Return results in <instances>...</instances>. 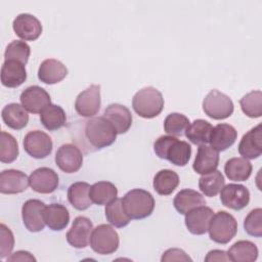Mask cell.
I'll use <instances>...</instances> for the list:
<instances>
[{
    "mask_svg": "<svg viewBox=\"0 0 262 262\" xmlns=\"http://www.w3.org/2000/svg\"><path fill=\"white\" fill-rule=\"evenodd\" d=\"M154 150L160 159L168 160L178 167L185 166L191 156V146L188 142L172 135L160 136L154 143Z\"/></svg>",
    "mask_w": 262,
    "mask_h": 262,
    "instance_id": "1",
    "label": "cell"
},
{
    "mask_svg": "<svg viewBox=\"0 0 262 262\" xmlns=\"http://www.w3.org/2000/svg\"><path fill=\"white\" fill-rule=\"evenodd\" d=\"M122 205L130 219L140 220L151 215L155 209V199L149 191L134 188L123 196Z\"/></svg>",
    "mask_w": 262,
    "mask_h": 262,
    "instance_id": "2",
    "label": "cell"
},
{
    "mask_svg": "<svg viewBox=\"0 0 262 262\" xmlns=\"http://www.w3.org/2000/svg\"><path fill=\"white\" fill-rule=\"evenodd\" d=\"M132 106L134 112L141 118L152 119L162 113L164 97L155 87H144L134 94Z\"/></svg>",
    "mask_w": 262,
    "mask_h": 262,
    "instance_id": "3",
    "label": "cell"
},
{
    "mask_svg": "<svg viewBox=\"0 0 262 262\" xmlns=\"http://www.w3.org/2000/svg\"><path fill=\"white\" fill-rule=\"evenodd\" d=\"M84 132L88 142L98 149L112 145L117 138L115 128L104 117H94L87 121Z\"/></svg>",
    "mask_w": 262,
    "mask_h": 262,
    "instance_id": "4",
    "label": "cell"
},
{
    "mask_svg": "<svg viewBox=\"0 0 262 262\" xmlns=\"http://www.w3.org/2000/svg\"><path fill=\"white\" fill-rule=\"evenodd\" d=\"M208 231L213 242L225 245L235 236L237 232V222L228 212L219 211L211 218Z\"/></svg>",
    "mask_w": 262,
    "mask_h": 262,
    "instance_id": "5",
    "label": "cell"
},
{
    "mask_svg": "<svg viewBox=\"0 0 262 262\" xmlns=\"http://www.w3.org/2000/svg\"><path fill=\"white\" fill-rule=\"evenodd\" d=\"M119 234L110 224H100L91 232L90 247L99 255L115 253L119 248Z\"/></svg>",
    "mask_w": 262,
    "mask_h": 262,
    "instance_id": "6",
    "label": "cell"
},
{
    "mask_svg": "<svg viewBox=\"0 0 262 262\" xmlns=\"http://www.w3.org/2000/svg\"><path fill=\"white\" fill-rule=\"evenodd\" d=\"M233 110L231 98L217 89L211 90L203 100L204 113L214 120H224L230 117Z\"/></svg>",
    "mask_w": 262,
    "mask_h": 262,
    "instance_id": "7",
    "label": "cell"
},
{
    "mask_svg": "<svg viewBox=\"0 0 262 262\" xmlns=\"http://www.w3.org/2000/svg\"><path fill=\"white\" fill-rule=\"evenodd\" d=\"M100 104V86L92 84L78 94L75 100V110L79 116L90 118L98 113Z\"/></svg>",
    "mask_w": 262,
    "mask_h": 262,
    "instance_id": "8",
    "label": "cell"
},
{
    "mask_svg": "<svg viewBox=\"0 0 262 262\" xmlns=\"http://www.w3.org/2000/svg\"><path fill=\"white\" fill-rule=\"evenodd\" d=\"M24 148L26 152L35 159H44L52 151V140L48 134L40 130L30 131L25 135Z\"/></svg>",
    "mask_w": 262,
    "mask_h": 262,
    "instance_id": "9",
    "label": "cell"
},
{
    "mask_svg": "<svg viewBox=\"0 0 262 262\" xmlns=\"http://www.w3.org/2000/svg\"><path fill=\"white\" fill-rule=\"evenodd\" d=\"M45 204L40 200L32 199L24 203L21 207V217L25 227L31 232H39L44 229L45 221L43 217Z\"/></svg>",
    "mask_w": 262,
    "mask_h": 262,
    "instance_id": "10",
    "label": "cell"
},
{
    "mask_svg": "<svg viewBox=\"0 0 262 262\" xmlns=\"http://www.w3.org/2000/svg\"><path fill=\"white\" fill-rule=\"evenodd\" d=\"M19 99L21 105L32 114H41L51 104V98L48 92L37 85L26 88L21 92Z\"/></svg>",
    "mask_w": 262,
    "mask_h": 262,
    "instance_id": "11",
    "label": "cell"
},
{
    "mask_svg": "<svg viewBox=\"0 0 262 262\" xmlns=\"http://www.w3.org/2000/svg\"><path fill=\"white\" fill-rule=\"evenodd\" d=\"M55 163L62 172L75 173L82 167L83 155L76 145L66 143L58 147L55 154Z\"/></svg>",
    "mask_w": 262,
    "mask_h": 262,
    "instance_id": "12",
    "label": "cell"
},
{
    "mask_svg": "<svg viewBox=\"0 0 262 262\" xmlns=\"http://www.w3.org/2000/svg\"><path fill=\"white\" fill-rule=\"evenodd\" d=\"M93 224L91 220L84 216H78L72 223L70 230L67 232V242L76 249H83L90 243Z\"/></svg>",
    "mask_w": 262,
    "mask_h": 262,
    "instance_id": "13",
    "label": "cell"
},
{
    "mask_svg": "<svg viewBox=\"0 0 262 262\" xmlns=\"http://www.w3.org/2000/svg\"><path fill=\"white\" fill-rule=\"evenodd\" d=\"M31 188L38 193H51L58 186L57 173L48 167H41L33 171L29 177Z\"/></svg>",
    "mask_w": 262,
    "mask_h": 262,
    "instance_id": "14",
    "label": "cell"
},
{
    "mask_svg": "<svg viewBox=\"0 0 262 262\" xmlns=\"http://www.w3.org/2000/svg\"><path fill=\"white\" fill-rule=\"evenodd\" d=\"M220 200L225 207L238 211L248 206L250 202V191L242 184L229 183L224 185L221 189Z\"/></svg>",
    "mask_w": 262,
    "mask_h": 262,
    "instance_id": "15",
    "label": "cell"
},
{
    "mask_svg": "<svg viewBox=\"0 0 262 262\" xmlns=\"http://www.w3.org/2000/svg\"><path fill=\"white\" fill-rule=\"evenodd\" d=\"M12 28L14 33L25 41H35L42 34L40 20L30 13L18 14L13 19Z\"/></svg>",
    "mask_w": 262,
    "mask_h": 262,
    "instance_id": "16",
    "label": "cell"
},
{
    "mask_svg": "<svg viewBox=\"0 0 262 262\" xmlns=\"http://www.w3.org/2000/svg\"><path fill=\"white\" fill-rule=\"evenodd\" d=\"M214 212L207 206L196 207L185 214V225L192 234L201 235L208 231V227Z\"/></svg>",
    "mask_w": 262,
    "mask_h": 262,
    "instance_id": "17",
    "label": "cell"
},
{
    "mask_svg": "<svg viewBox=\"0 0 262 262\" xmlns=\"http://www.w3.org/2000/svg\"><path fill=\"white\" fill-rule=\"evenodd\" d=\"M29 177L21 171L15 169L4 170L0 174V192L5 194H15L28 188Z\"/></svg>",
    "mask_w": 262,
    "mask_h": 262,
    "instance_id": "18",
    "label": "cell"
},
{
    "mask_svg": "<svg viewBox=\"0 0 262 262\" xmlns=\"http://www.w3.org/2000/svg\"><path fill=\"white\" fill-rule=\"evenodd\" d=\"M115 128L117 134L126 133L132 125V115L129 108L120 103L110 104L103 112V116Z\"/></svg>",
    "mask_w": 262,
    "mask_h": 262,
    "instance_id": "19",
    "label": "cell"
},
{
    "mask_svg": "<svg viewBox=\"0 0 262 262\" xmlns=\"http://www.w3.org/2000/svg\"><path fill=\"white\" fill-rule=\"evenodd\" d=\"M238 152L247 160H254L262 154V136L261 124L249 130L242 137L238 143Z\"/></svg>",
    "mask_w": 262,
    "mask_h": 262,
    "instance_id": "20",
    "label": "cell"
},
{
    "mask_svg": "<svg viewBox=\"0 0 262 262\" xmlns=\"http://www.w3.org/2000/svg\"><path fill=\"white\" fill-rule=\"evenodd\" d=\"M219 163V152L212 146L207 144L200 145L194 158L192 168L193 170L201 174H208L217 169Z\"/></svg>",
    "mask_w": 262,
    "mask_h": 262,
    "instance_id": "21",
    "label": "cell"
},
{
    "mask_svg": "<svg viewBox=\"0 0 262 262\" xmlns=\"http://www.w3.org/2000/svg\"><path fill=\"white\" fill-rule=\"evenodd\" d=\"M68 75L67 67L59 60L48 58L41 62L38 69V78L41 82L52 85L62 81Z\"/></svg>",
    "mask_w": 262,
    "mask_h": 262,
    "instance_id": "22",
    "label": "cell"
},
{
    "mask_svg": "<svg viewBox=\"0 0 262 262\" xmlns=\"http://www.w3.org/2000/svg\"><path fill=\"white\" fill-rule=\"evenodd\" d=\"M27 80L25 64L16 60H5L1 67V83L8 88H16Z\"/></svg>",
    "mask_w": 262,
    "mask_h": 262,
    "instance_id": "23",
    "label": "cell"
},
{
    "mask_svg": "<svg viewBox=\"0 0 262 262\" xmlns=\"http://www.w3.org/2000/svg\"><path fill=\"white\" fill-rule=\"evenodd\" d=\"M237 132L233 126L221 123L213 127L209 143L217 151H223L235 142Z\"/></svg>",
    "mask_w": 262,
    "mask_h": 262,
    "instance_id": "24",
    "label": "cell"
},
{
    "mask_svg": "<svg viewBox=\"0 0 262 262\" xmlns=\"http://www.w3.org/2000/svg\"><path fill=\"white\" fill-rule=\"evenodd\" d=\"M43 217L45 224L54 231L64 229L70 222L69 210L61 204H50L46 206Z\"/></svg>",
    "mask_w": 262,
    "mask_h": 262,
    "instance_id": "25",
    "label": "cell"
},
{
    "mask_svg": "<svg viewBox=\"0 0 262 262\" xmlns=\"http://www.w3.org/2000/svg\"><path fill=\"white\" fill-rule=\"evenodd\" d=\"M1 117L6 126L13 130H20L28 125V111L18 103L6 104L1 112Z\"/></svg>",
    "mask_w": 262,
    "mask_h": 262,
    "instance_id": "26",
    "label": "cell"
},
{
    "mask_svg": "<svg viewBox=\"0 0 262 262\" xmlns=\"http://www.w3.org/2000/svg\"><path fill=\"white\" fill-rule=\"evenodd\" d=\"M173 205L178 213L185 215L190 210L206 205V201L196 190L184 188L177 192L173 200Z\"/></svg>",
    "mask_w": 262,
    "mask_h": 262,
    "instance_id": "27",
    "label": "cell"
},
{
    "mask_svg": "<svg viewBox=\"0 0 262 262\" xmlns=\"http://www.w3.org/2000/svg\"><path fill=\"white\" fill-rule=\"evenodd\" d=\"M90 187L91 185L89 183L82 181L70 185L68 189V200L75 209L83 211L91 206L92 201L89 194Z\"/></svg>",
    "mask_w": 262,
    "mask_h": 262,
    "instance_id": "28",
    "label": "cell"
},
{
    "mask_svg": "<svg viewBox=\"0 0 262 262\" xmlns=\"http://www.w3.org/2000/svg\"><path fill=\"white\" fill-rule=\"evenodd\" d=\"M258 254L257 246L250 241H238L227 251L229 260L233 262H254Z\"/></svg>",
    "mask_w": 262,
    "mask_h": 262,
    "instance_id": "29",
    "label": "cell"
},
{
    "mask_svg": "<svg viewBox=\"0 0 262 262\" xmlns=\"http://www.w3.org/2000/svg\"><path fill=\"white\" fill-rule=\"evenodd\" d=\"M213 126L206 120L198 119L192 123H189L185 130V136L187 139L195 145H204L209 143Z\"/></svg>",
    "mask_w": 262,
    "mask_h": 262,
    "instance_id": "30",
    "label": "cell"
},
{
    "mask_svg": "<svg viewBox=\"0 0 262 262\" xmlns=\"http://www.w3.org/2000/svg\"><path fill=\"white\" fill-rule=\"evenodd\" d=\"M179 184L178 174L170 169L160 170L154 177L152 186L157 193L161 195L171 194Z\"/></svg>",
    "mask_w": 262,
    "mask_h": 262,
    "instance_id": "31",
    "label": "cell"
},
{
    "mask_svg": "<svg viewBox=\"0 0 262 262\" xmlns=\"http://www.w3.org/2000/svg\"><path fill=\"white\" fill-rule=\"evenodd\" d=\"M252 164L245 158H231L224 166L226 177L232 181H246L252 173Z\"/></svg>",
    "mask_w": 262,
    "mask_h": 262,
    "instance_id": "32",
    "label": "cell"
},
{
    "mask_svg": "<svg viewBox=\"0 0 262 262\" xmlns=\"http://www.w3.org/2000/svg\"><path fill=\"white\" fill-rule=\"evenodd\" d=\"M89 194L92 203L99 206H106L117 198L118 189L110 181H98L91 185Z\"/></svg>",
    "mask_w": 262,
    "mask_h": 262,
    "instance_id": "33",
    "label": "cell"
},
{
    "mask_svg": "<svg viewBox=\"0 0 262 262\" xmlns=\"http://www.w3.org/2000/svg\"><path fill=\"white\" fill-rule=\"evenodd\" d=\"M40 121L47 130L55 131L64 126L67 117L61 106L57 104H50L41 113Z\"/></svg>",
    "mask_w": 262,
    "mask_h": 262,
    "instance_id": "34",
    "label": "cell"
},
{
    "mask_svg": "<svg viewBox=\"0 0 262 262\" xmlns=\"http://www.w3.org/2000/svg\"><path fill=\"white\" fill-rule=\"evenodd\" d=\"M225 185V180L222 173L218 170L204 174L199 179V187L201 191L209 198H213L218 194L223 186Z\"/></svg>",
    "mask_w": 262,
    "mask_h": 262,
    "instance_id": "35",
    "label": "cell"
},
{
    "mask_svg": "<svg viewBox=\"0 0 262 262\" xmlns=\"http://www.w3.org/2000/svg\"><path fill=\"white\" fill-rule=\"evenodd\" d=\"M106 220L115 227L122 228L130 223V218L125 213L122 205V199L116 198L114 201L108 203L105 207Z\"/></svg>",
    "mask_w": 262,
    "mask_h": 262,
    "instance_id": "36",
    "label": "cell"
},
{
    "mask_svg": "<svg viewBox=\"0 0 262 262\" xmlns=\"http://www.w3.org/2000/svg\"><path fill=\"white\" fill-rule=\"evenodd\" d=\"M239 104L243 113L249 118H260L262 116V92L253 90L244 95Z\"/></svg>",
    "mask_w": 262,
    "mask_h": 262,
    "instance_id": "37",
    "label": "cell"
},
{
    "mask_svg": "<svg viewBox=\"0 0 262 262\" xmlns=\"http://www.w3.org/2000/svg\"><path fill=\"white\" fill-rule=\"evenodd\" d=\"M18 156V144L16 139L9 133L2 131L0 137V161L12 163Z\"/></svg>",
    "mask_w": 262,
    "mask_h": 262,
    "instance_id": "38",
    "label": "cell"
},
{
    "mask_svg": "<svg viewBox=\"0 0 262 262\" xmlns=\"http://www.w3.org/2000/svg\"><path fill=\"white\" fill-rule=\"evenodd\" d=\"M30 54L31 48L25 41L13 40L7 45L4 52V58L5 60H16L26 66Z\"/></svg>",
    "mask_w": 262,
    "mask_h": 262,
    "instance_id": "39",
    "label": "cell"
},
{
    "mask_svg": "<svg viewBox=\"0 0 262 262\" xmlns=\"http://www.w3.org/2000/svg\"><path fill=\"white\" fill-rule=\"evenodd\" d=\"M189 119L179 113L169 114L164 121V130L172 136H181L189 125Z\"/></svg>",
    "mask_w": 262,
    "mask_h": 262,
    "instance_id": "40",
    "label": "cell"
},
{
    "mask_svg": "<svg viewBox=\"0 0 262 262\" xmlns=\"http://www.w3.org/2000/svg\"><path fill=\"white\" fill-rule=\"evenodd\" d=\"M244 228L249 235L255 237L262 236V209L256 208L252 210L245 218Z\"/></svg>",
    "mask_w": 262,
    "mask_h": 262,
    "instance_id": "41",
    "label": "cell"
},
{
    "mask_svg": "<svg viewBox=\"0 0 262 262\" xmlns=\"http://www.w3.org/2000/svg\"><path fill=\"white\" fill-rule=\"evenodd\" d=\"M0 258L3 259L11 254V251L14 247V236L12 231L3 223L0 225Z\"/></svg>",
    "mask_w": 262,
    "mask_h": 262,
    "instance_id": "42",
    "label": "cell"
},
{
    "mask_svg": "<svg viewBox=\"0 0 262 262\" xmlns=\"http://www.w3.org/2000/svg\"><path fill=\"white\" fill-rule=\"evenodd\" d=\"M161 261H191V258L181 249H168L164 252Z\"/></svg>",
    "mask_w": 262,
    "mask_h": 262,
    "instance_id": "43",
    "label": "cell"
},
{
    "mask_svg": "<svg viewBox=\"0 0 262 262\" xmlns=\"http://www.w3.org/2000/svg\"><path fill=\"white\" fill-rule=\"evenodd\" d=\"M206 262H212V261H230L228 258V255L223 250H212L208 252L207 256L205 257Z\"/></svg>",
    "mask_w": 262,
    "mask_h": 262,
    "instance_id": "44",
    "label": "cell"
},
{
    "mask_svg": "<svg viewBox=\"0 0 262 262\" xmlns=\"http://www.w3.org/2000/svg\"><path fill=\"white\" fill-rule=\"evenodd\" d=\"M7 261L9 262H16V261H36L35 257L28 251H17L13 254H11L8 258Z\"/></svg>",
    "mask_w": 262,
    "mask_h": 262,
    "instance_id": "45",
    "label": "cell"
}]
</instances>
